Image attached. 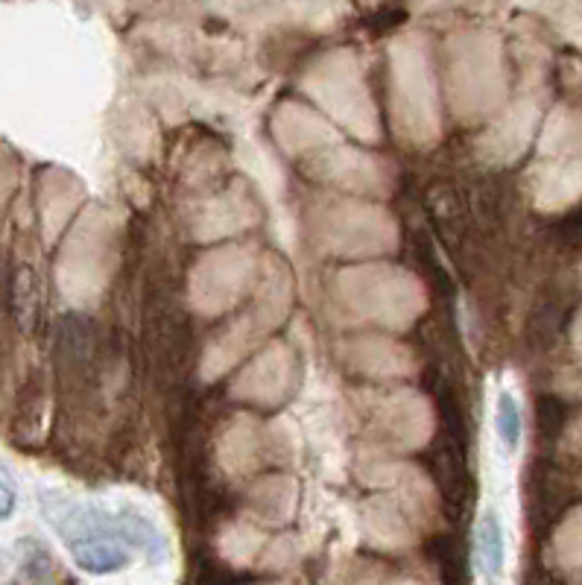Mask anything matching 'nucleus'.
Masks as SVG:
<instances>
[{
  "mask_svg": "<svg viewBox=\"0 0 582 585\" xmlns=\"http://www.w3.org/2000/svg\"><path fill=\"white\" fill-rule=\"evenodd\" d=\"M39 507L44 521L59 533L82 571L103 577L129 565V553L117 539L115 521H109V515H103L100 509L82 507L79 501L53 489L41 492Z\"/></svg>",
  "mask_w": 582,
  "mask_h": 585,
  "instance_id": "1",
  "label": "nucleus"
},
{
  "mask_svg": "<svg viewBox=\"0 0 582 585\" xmlns=\"http://www.w3.org/2000/svg\"><path fill=\"white\" fill-rule=\"evenodd\" d=\"M56 351L65 378L85 384L97 366V328L82 313H65L56 331Z\"/></svg>",
  "mask_w": 582,
  "mask_h": 585,
  "instance_id": "2",
  "label": "nucleus"
},
{
  "mask_svg": "<svg viewBox=\"0 0 582 585\" xmlns=\"http://www.w3.org/2000/svg\"><path fill=\"white\" fill-rule=\"evenodd\" d=\"M430 474L442 492L445 504L460 507L466 498V445L451 442L448 436L439 433V439L430 448Z\"/></svg>",
  "mask_w": 582,
  "mask_h": 585,
  "instance_id": "3",
  "label": "nucleus"
},
{
  "mask_svg": "<svg viewBox=\"0 0 582 585\" xmlns=\"http://www.w3.org/2000/svg\"><path fill=\"white\" fill-rule=\"evenodd\" d=\"M153 331H156L153 334V354H156L158 369L176 375L182 369V357L188 351V319H185L182 308L161 305Z\"/></svg>",
  "mask_w": 582,
  "mask_h": 585,
  "instance_id": "4",
  "label": "nucleus"
},
{
  "mask_svg": "<svg viewBox=\"0 0 582 585\" xmlns=\"http://www.w3.org/2000/svg\"><path fill=\"white\" fill-rule=\"evenodd\" d=\"M41 278L30 264H18L9 278V311L21 334H36L41 325Z\"/></svg>",
  "mask_w": 582,
  "mask_h": 585,
  "instance_id": "5",
  "label": "nucleus"
},
{
  "mask_svg": "<svg viewBox=\"0 0 582 585\" xmlns=\"http://www.w3.org/2000/svg\"><path fill=\"white\" fill-rule=\"evenodd\" d=\"M425 208L442 240L457 243L466 226V199L448 182H433L425 194Z\"/></svg>",
  "mask_w": 582,
  "mask_h": 585,
  "instance_id": "6",
  "label": "nucleus"
},
{
  "mask_svg": "<svg viewBox=\"0 0 582 585\" xmlns=\"http://www.w3.org/2000/svg\"><path fill=\"white\" fill-rule=\"evenodd\" d=\"M115 530L120 542H126L132 550L144 553L147 559L161 562V559L167 556V545H164V539H161V533L156 530V524H153L147 515H141V512H135V509H120V515H117L115 521Z\"/></svg>",
  "mask_w": 582,
  "mask_h": 585,
  "instance_id": "7",
  "label": "nucleus"
},
{
  "mask_svg": "<svg viewBox=\"0 0 582 585\" xmlns=\"http://www.w3.org/2000/svg\"><path fill=\"white\" fill-rule=\"evenodd\" d=\"M477 559H480V571L489 583H498L504 577V527H501V518L495 509H486L480 524H477Z\"/></svg>",
  "mask_w": 582,
  "mask_h": 585,
  "instance_id": "8",
  "label": "nucleus"
},
{
  "mask_svg": "<svg viewBox=\"0 0 582 585\" xmlns=\"http://www.w3.org/2000/svg\"><path fill=\"white\" fill-rule=\"evenodd\" d=\"M427 553L439 571V580L442 585H466V565H463V550L454 545V539L448 536H439V539H430Z\"/></svg>",
  "mask_w": 582,
  "mask_h": 585,
  "instance_id": "9",
  "label": "nucleus"
},
{
  "mask_svg": "<svg viewBox=\"0 0 582 585\" xmlns=\"http://www.w3.org/2000/svg\"><path fill=\"white\" fill-rule=\"evenodd\" d=\"M568 425V404L559 395H542L536 401V433L544 442H556Z\"/></svg>",
  "mask_w": 582,
  "mask_h": 585,
  "instance_id": "10",
  "label": "nucleus"
},
{
  "mask_svg": "<svg viewBox=\"0 0 582 585\" xmlns=\"http://www.w3.org/2000/svg\"><path fill=\"white\" fill-rule=\"evenodd\" d=\"M495 425H498V436L504 442L506 451H515L518 442H521V410H518V401L512 392H501L498 395V407H495Z\"/></svg>",
  "mask_w": 582,
  "mask_h": 585,
  "instance_id": "11",
  "label": "nucleus"
},
{
  "mask_svg": "<svg viewBox=\"0 0 582 585\" xmlns=\"http://www.w3.org/2000/svg\"><path fill=\"white\" fill-rule=\"evenodd\" d=\"M556 240L565 246V249H582V205L571 208L559 223H556Z\"/></svg>",
  "mask_w": 582,
  "mask_h": 585,
  "instance_id": "12",
  "label": "nucleus"
},
{
  "mask_svg": "<svg viewBox=\"0 0 582 585\" xmlns=\"http://www.w3.org/2000/svg\"><path fill=\"white\" fill-rule=\"evenodd\" d=\"M12 509H15V486L0 466V521H6L12 515Z\"/></svg>",
  "mask_w": 582,
  "mask_h": 585,
  "instance_id": "13",
  "label": "nucleus"
}]
</instances>
